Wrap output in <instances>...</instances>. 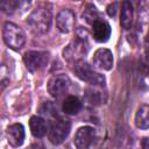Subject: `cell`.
Returning a JSON list of instances; mask_svg holds the SVG:
<instances>
[{"label": "cell", "mask_w": 149, "mask_h": 149, "mask_svg": "<svg viewBox=\"0 0 149 149\" xmlns=\"http://www.w3.org/2000/svg\"><path fill=\"white\" fill-rule=\"evenodd\" d=\"M77 37L64 49L63 55L68 61L77 62L81 59L84 55L88 51V43H87V33L83 28L76 31Z\"/></svg>", "instance_id": "6da1fadb"}, {"label": "cell", "mask_w": 149, "mask_h": 149, "mask_svg": "<svg viewBox=\"0 0 149 149\" xmlns=\"http://www.w3.org/2000/svg\"><path fill=\"white\" fill-rule=\"evenodd\" d=\"M28 24L36 34H45L51 26V13L45 6L36 7L27 19Z\"/></svg>", "instance_id": "7a4b0ae2"}, {"label": "cell", "mask_w": 149, "mask_h": 149, "mask_svg": "<svg viewBox=\"0 0 149 149\" xmlns=\"http://www.w3.org/2000/svg\"><path fill=\"white\" fill-rule=\"evenodd\" d=\"M73 72L79 79L88 83L91 86H98V87L105 86V77L98 73L88 63H86L83 59L74 62Z\"/></svg>", "instance_id": "3957f363"}, {"label": "cell", "mask_w": 149, "mask_h": 149, "mask_svg": "<svg viewBox=\"0 0 149 149\" xmlns=\"http://www.w3.org/2000/svg\"><path fill=\"white\" fill-rule=\"evenodd\" d=\"M71 128V122L68 118L61 116V115H55L50 122V128H49V140L54 144H59L62 143L69 135Z\"/></svg>", "instance_id": "277c9868"}, {"label": "cell", "mask_w": 149, "mask_h": 149, "mask_svg": "<svg viewBox=\"0 0 149 149\" xmlns=\"http://www.w3.org/2000/svg\"><path fill=\"white\" fill-rule=\"evenodd\" d=\"M3 41L13 50H20L26 42L23 30L13 22H7L3 27Z\"/></svg>", "instance_id": "5b68a950"}, {"label": "cell", "mask_w": 149, "mask_h": 149, "mask_svg": "<svg viewBox=\"0 0 149 149\" xmlns=\"http://www.w3.org/2000/svg\"><path fill=\"white\" fill-rule=\"evenodd\" d=\"M49 61V54L47 51H28L23 56V62L26 68L30 72H36L37 70L44 68Z\"/></svg>", "instance_id": "8992f818"}, {"label": "cell", "mask_w": 149, "mask_h": 149, "mask_svg": "<svg viewBox=\"0 0 149 149\" xmlns=\"http://www.w3.org/2000/svg\"><path fill=\"white\" fill-rule=\"evenodd\" d=\"M69 86H70V80L68 76L63 73L55 74L50 78L48 83V92L54 98H61L63 94L68 92Z\"/></svg>", "instance_id": "52a82bcc"}, {"label": "cell", "mask_w": 149, "mask_h": 149, "mask_svg": "<svg viewBox=\"0 0 149 149\" xmlns=\"http://www.w3.org/2000/svg\"><path fill=\"white\" fill-rule=\"evenodd\" d=\"M95 140V130L90 126L80 127L74 135L73 143L77 149H88V147Z\"/></svg>", "instance_id": "ba28073f"}, {"label": "cell", "mask_w": 149, "mask_h": 149, "mask_svg": "<svg viewBox=\"0 0 149 149\" xmlns=\"http://www.w3.org/2000/svg\"><path fill=\"white\" fill-rule=\"evenodd\" d=\"M92 62L93 65L97 66L98 69L109 71L113 66V54L111 50L106 48H100L94 52Z\"/></svg>", "instance_id": "9c48e42d"}, {"label": "cell", "mask_w": 149, "mask_h": 149, "mask_svg": "<svg viewBox=\"0 0 149 149\" xmlns=\"http://www.w3.org/2000/svg\"><path fill=\"white\" fill-rule=\"evenodd\" d=\"M74 22H76V16L71 9H62L57 14L56 24H57V28L62 33L66 34V33H70L71 30H73Z\"/></svg>", "instance_id": "30bf717a"}, {"label": "cell", "mask_w": 149, "mask_h": 149, "mask_svg": "<svg viewBox=\"0 0 149 149\" xmlns=\"http://www.w3.org/2000/svg\"><path fill=\"white\" fill-rule=\"evenodd\" d=\"M92 34L97 42H106L111 36V27L106 21L98 20L92 24Z\"/></svg>", "instance_id": "8fae6325"}, {"label": "cell", "mask_w": 149, "mask_h": 149, "mask_svg": "<svg viewBox=\"0 0 149 149\" xmlns=\"http://www.w3.org/2000/svg\"><path fill=\"white\" fill-rule=\"evenodd\" d=\"M7 139L10 146L20 147L24 140V128L21 123L10 125L7 128Z\"/></svg>", "instance_id": "7c38bea8"}, {"label": "cell", "mask_w": 149, "mask_h": 149, "mask_svg": "<svg viewBox=\"0 0 149 149\" xmlns=\"http://www.w3.org/2000/svg\"><path fill=\"white\" fill-rule=\"evenodd\" d=\"M30 132L35 137H43L48 132V125L41 116H31L29 121Z\"/></svg>", "instance_id": "4fadbf2b"}, {"label": "cell", "mask_w": 149, "mask_h": 149, "mask_svg": "<svg viewBox=\"0 0 149 149\" xmlns=\"http://www.w3.org/2000/svg\"><path fill=\"white\" fill-rule=\"evenodd\" d=\"M133 17H134V9L130 1H123L121 7V17L120 23L125 29H130L133 24Z\"/></svg>", "instance_id": "5bb4252c"}, {"label": "cell", "mask_w": 149, "mask_h": 149, "mask_svg": "<svg viewBox=\"0 0 149 149\" xmlns=\"http://www.w3.org/2000/svg\"><path fill=\"white\" fill-rule=\"evenodd\" d=\"M81 108V101L79 100L78 97L74 95H69L68 98H65V100L63 101V106L62 109L65 114L69 115H74L77 114Z\"/></svg>", "instance_id": "9a60e30c"}, {"label": "cell", "mask_w": 149, "mask_h": 149, "mask_svg": "<svg viewBox=\"0 0 149 149\" xmlns=\"http://www.w3.org/2000/svg\"><path fill=\"white\" fill-rule=\"evenodd\" d=\"M148 112H149V108H148V105H141L136 112V115H135V123L139 128L141 129H148L149 127V118H148Z\"/></svg>", "instance_id": "2e32d148"}, {"label": "cell", "mask_w": 149, "mask_h": 149, "mask_svg": "<svg viewBox=\"0 0 149 149\" xmlns=\"http://www.w3.org/2000/svg\"><path fill=\"white\" fill-rule=\"evenodd\" d=\"M104 93L98 88V86H91L86 90V99L91 105H99L101 104L104 99Z\"/></svg>", "instance_id": "e0dca14e"}, {"label": "cell", "mask_w": 149, "mask_h": 149, "mask_svg": "<svg viewBox=\"0 0 149 149\" xmlns=\"http://www.w3.org/2000/svg\"><path fill=\"white\" fill-rule=\"evenodd\" d=\"M83 17L85 19V21L90 24H93L95 21L100 20L99 17V13L97 10V8L92 5V3H88L85 9H84V13H83Z\"/></svg>", "instance_id": "ac0fdd59"}, {"label": "cell", "mask_w": 149, "mask_h": 149, "mask_svg": "<svg viewBox=\"0 0 149 149\" xmlns=\"http://www.w3.org/2000/svg\"><path fill=\"white\" fill-rule=\"evenodd\" d=\"M22 2L17 0H3L0 1V9L6 14H13L16 9L20 8Z\"/></svg>", "instance_id": "d6986e66"}, {"label": "cell", "mask_w": 149, "mask_h": 149, "mask_svg": "<svg viewBox=\"0 0 149 149\" xmlns=\"http://www.w3.org/2000/svg\"><path fill=\"white\" fill-rule=\"evenodd\" d=\"M116 10H118V3L116 2H114V3H112V5H109L107 7V14L109 16H115Z\"/></svg>", "instance_id": "ffe728a7"}, {"label": "cell", "mask_w": 149, "mask_h": 149, "mask_svg": "<svg viewBox=\"0 0 149 149\" xmlns=\"http://www.w3.org/2000/svg\"><path fill=\"white\" fill-rule=\"evenodd\" d=\"M31 149H44V146L42 143H40V142H36V143H34L31 146Z\"/></svg>", "instance_id": "44dd1931"}, {"label": "cell", "mask_w": 149, "mask_h": 149, "mask_svg": "<svg viewBox=\"0 0 149 149\" xmlns=\"http://www.w3.org/2000/svg\"><path fill=\"white\" fill-rule=\"evenodd\" d=\"M142 146H143V149H148V139H147V137H144V139H143Z\"/></svg>", "instance_id": "7402d4cb"}]
</instances>
